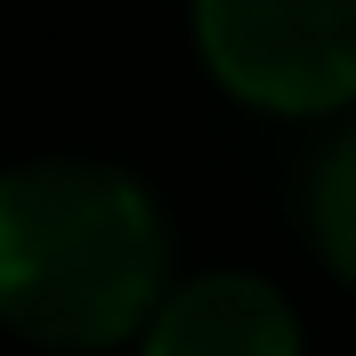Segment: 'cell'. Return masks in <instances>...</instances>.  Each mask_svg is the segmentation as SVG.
I'll return each mask as SVG.
<instances>
[{
    "label": "cell",
    "mask_w": 356,
    "mask_h": 356,
    "mask_svg": "<svg viewBox=\"0 0 356 356\" xmlns=\"http://www.w3.org/2000/svg\"><path fill=\"white\" fill-rule=\"evenodd\" d=\"M170 284L162 202L113 162H24L0 178V324L41 348H113Z\"/></svg>",
    "instance_id": "obj_1"
},
{
    "label": "cell",
    "mask_w": 356,
    "mask_h": 356,
    "mask_svg": "<svg viewBox=\"0 0 356 356\" xmlns=\"http://www.w3.org/2000/svg\"><path fill=\"white\" fill-rule=\"evenodd\" d=\"M195 41L243 106L332 113L356 97V0H195Z\"/></svg>",
    "instance_id": "obj_2"
},
{
    "label": "cell",
    "mask_w": 356,
    "mask_h": 356,
    "mask_svg": "<svg viewBox=\"0 0 356 356\" xmlns=\"http://www.w3.org/2000/svg\"><path fill=\"white\" fill-rule=\"evenodd\" d=\"M146 356H300V316L259 275H195L154 308Z\"/></svg>",
    "instance_id": "obj_3"
},
{
    "label": "cell",
    "mask_w": 356,
    "mask_h": 356,
    "mask_svg": "<svg viewBox=\"0 0 356 356\" xmlns=\"http://www.w3.org/2000/svg\"><path fill=\"white\" fill-rule=\"evenodd\" d=\"M308 227H316V251L340 284H356V122L324 146L308 178Z\"/></svg>",
    "instance_id": "obj_4"
}]
</instances>
